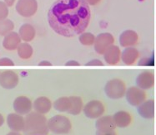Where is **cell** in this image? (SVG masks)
<instances>
[{
  "instance_id": "13",
  "label": "cell",
  "mask_w": 156,
  "mask_h": 135,
  "mask_svg": "<svg viewBox=\"0 0 156 135\" xmlns=\"http://www.w3.org/2000/svg\"><path fill=\"white\" fill-rule=\"evenodd\" d=\"M21 43V38L17 32L12 31L4 37L3 41V47L8 51H14Z\"/></svg>"
},
{
  "instance_id": "1",
  "label": "cell",
  "mask_w": 156,
  "mask_h": 135,
  "mask_svg": "<svg viewBox=\"0 0 156 135\" xmlns=\"http://www.w3.org/2000/svg\"><path fill=\"white\" fill-rule=\"evenodd\" d=\"M91 10L84 0H56L48 12V25L54 32L73 38L86 30Z\"/></svg>"
},
{
  "instance_id": "7",
  "label": "cell",
  "mask_w": 156,
  "mask_h": 135,
  "mask_svg": "<svg viewBox=\"0 0 156 135\" xmlns=\"http://www.w3.org/2000/svg\"><path fill=\"white\" fill-rule=\"evenodd\" d=\"M154 84V75L152 71L146 70L140 73L136 77V85L142 90H149L152 88Z\"/></svg>"
},
{
  "instance_id": "31",
  "label": "cell",
  "mask_w": 156,
  "mask_h": 135,
  "mask_svg": "<svg viewBox=\"0 0 156 135\" xmlns=\"http://www.w3.org/2000/svg\"><path fill=\"white\" fill-rule=\"evenodd\" d=\"M84 1L90 6H96V5L99 4L102 0H84Z\"/></svg>"
},
{
  "instance_id": "18",
  "label": "cell",
  "mask_w": 156,
  "mask_h": 135,
  "mask_svg": "<svg viewBox=\"0 0 156 135\" xmlns=\"http://www.w3.org/2000/svg\"><path fill=\"white\" fill-rule=\"evenodd\" d=\"M51 102L46 97L38 98L34 102V109L41 114L48 113L51 109Z\"/></svg>"
},
{
  "instance_id": "23",
  "label": "cell",
  "mask_w": 156,
  "mask_h": 135,
  "mask_svg": "<svg viewBox=\"0 0 156 135\" xmlns=\"http://www.w3.org/2000/svg\"><path fill=\"white\" fill-rule=\"evenodd\" d=\"M14 28L13 22L9 19H4L0 21V36H7L12 32Z\"/></svg>"
},
{
  "instance_id": "17",
  "label": "cell",
  "mask_w": 156,
  "mask_h": 135,
  "mask_svg": "<svg viewBox=\"0 0 156 135\" xmlns=\"http://www.w3.org/2000/svg\"><path fill=\"white\" fill-rule=\"evenodd\" d=\"M13 106L16 112L23 114H27L30 111L32 108V104L28 98L21 96L15 100Z\"/></svg>"
},
{
  "instance_id": "16",
  "label": "cell",
  "mask_w": 156,
  "mask_h": 135,
  "mask_svg": "<svg viewBox=\"0 0 156 135\" xmlns=\"http://www.w3.org/2000/svg\"><path fill=\"white\" fill-rule=\"evenodd\" d=\"M113 120L115 126L119 128H125L130 124L132 122V117L130 114L126 111H119L113 117Z\"/></svg>"
},
{
  "instance_id": "29",
  "label": "cell",
  "mask_w": 156,
  "mask_h": 135,
  "mask_svg": "<svg viewBox=\"0 0 156 135\" xmlns=\"http://www.w3.org/2000/svg\"><path fill=\"white\" fill-rule=\"evenodd\" d=\"M87 66H103L104 63L99 60V59H93L89 61V62L86 63Z\"/></svg>"
},
{
  "instance_id": "14",
  "label": "cell",
  "mask_w": 156,
  "mask_h": 135,
  "mask_svg": "<svg viewBox=\"0 0 156 135\" xmlns=\"http://www.w3.org/2000/svg\"><path fill=\"white\" fill-rule=\"evenodd\" d=\"M19 34L21 38V40L23 41H31L34 39L36 36V30L34 27L29 23H24L19 28Z\"/></svg>"
},
{
  "instance_id": "11",
  "label": "cell",
  "mask_w": 156,
  "mask_h": 135,
  "mask_svg": "<svg viewBox=\"0 0 156 135\" xmlns=\"http://www.w3.org/2000/svg\"><path fill=\"white\" fill-rule=\"evenodd\" d=\"M19 83V77L13 71H5L0 75V85L6 89H13Z\"/></svg>"
},
{
  "instance_id": "9",
  "label": "cell",
  "mask_w": 156,
  "mask_h": 135,
  "mask_svg": "<svg viewBox=\"0 0 156 135\" xmlns=\"http://www.w3.org/2000/svg\"><path fill=\"white\" fill-rule=\"evenodd\" d=\"M138 41H139V35L136 31L130 29L122 31L119 38V45L124 48L134 47L138 43Z\"/></svg>"
},
{
  "instance_id": "10",
  "label": "cell",
  "mask_w": 156,
  "mask_h": 135,
  "mask_svg": "<svg viewBox=\"0 0 156 135\" xmlns=\"http://www.w3.org/2000/svg\"><path fill=\"white\" fill-rule=\"evenodd\" d=\"M105 61L109 66H116L121 61V51L116 45H112L104 54Z\"/></svg>"
},
{
  "instance_id": "12",
  "label": "cell",
  "mask_w": 156,
  "mask_h": 135,
  "mask_svg": "<svg viewBox=\"0 0 156 135\" xmlns=\"http://www.w3.org/2000/svg\"><path fill=\"white\" fill-rule=\"evenodd\" d=\"M140 57L139 51L134 47H126L121 51V61L126 66H132L138 61Z\"/></svg>"
},
{
  "instance_id": "27",
  "label": "cell",
  "mask_w": 156,
  "mask_h": 135,
  "mask_svg": "<svg viewBox=\"0 0 156 135\" xmlns=\"http://www.w3.org/2000/svg\"><path fill=\"white\" fill-rule=\"evenodd\" d=\"M97 135H116L115 129H98Z\"/></svg>"
},
{
  "instance_id": "21",
  "label": "cell",
  "mask_w": 156,
  "mask_h": 135,
  "mask_svg": "<svg viewBox=\"0 0 156 135\" xmlns=\"http://www.w3.org/2000/svg\"><path fill=\"white\" fill-rule=\"evenodd\" d=\"M96 126H97V129H115V124L111 117L105 116L102 117L101 119H99L97 121Z\"/></svg>"
},
{
  "instance_id": "28",
  "label": "cell",
  "mask_w": 156,
  "mask_h": 135,
  "mask_svg": "<svg viewBox=\"0 0 156 135\" xmlns=\"http://www.w3.org/2000/svg\"><path fill=\"white\" fill-rule=\"evenodd\" d=\"M14 63L11 59L8 57H3L0 59V66H13Z\"/></svg>"
},
{
  "instance_id": "3",
  "label": "cell",
  "mask_w": 156,
  "mask_h": 135,
  "mask_svg": "<svg viewBox=\"0 0 156 135\" xmlns=\"http://www.w3.org/2000/svg\"><path fill=\"white\" fill-rule=\"evenodd\" d=\"M115 43V38L109 32H102L95 38L94 48L99 55H104L108 47Z\"/></svg>"
},
{
  "instance_id": "26",
  "label": "cell",
  "mask_w": 156,
  "mask_h": 135,
  "mask_svg": "<svg viewBox=\"0 0 156 135\" xmlns=\"http://www.w3.org/2000/svg\"><path fill=\"white\" fill-rule=\"evenodd\" d=\"M9 15V8L7 4L4 2L0 1V21L7 18Z\"/></svg>"
},
{
  "instance_id": "6",
  "label": "cell",
  "mask_w": 156,
  "mask_h": 135,
  "mask_svg": "<svg viewBox=\"0 0 156 135\" xmlns=\"http://www.w3.org/2000/svg\"><path fill=\"white\" fill-rule=\"evenodd\" d=\"M126 99L129 104L133 106H139L146 100V93L139 87H130L126 91Z\"/></svg>"
},
{
  "instance_id": "8",
  "label": "cell",
  "mask_w": 156,
  "mask_h": 135,
  "mask_svg": "<svg viewBox=\"0 0 156 135\" xmlns=\"http://www.w3.org/2000/svg\"><path fill=\"white\" fill-rule=\"evenodd\" d=\"M83 111L87 117L96 119L104 114L105 106L99 100H92L84 106Z\"/></svg>"
},
{
  "instance_id": "32",
  "label": "cell",
  "mask_w": 156,
  "mask_h": 135,
  "mask_svg": "<svg viewBox=\"0 0 156 135\" xmlns=\"http://www.w3.org/2000/svg\"><path fill=\"white\" fill-rule=\"evenodd\" d=\"M65 66H80V64L77 61H74V60H70L69 61L65 63Z\"/></svg>"
},
{
  "instance_id": "20",
  "label": "cell",
  "mask_w": 156,
  "mask_h": 135,
  "mask_svg": "<svg viewBox=\"0 0 156 135\" xmlns=\"http://www.w3.org/2000/svg\"><path fill=\"white\" fill-rule=\"evenodd\" d=\"M8 123L11 129L14 130H21L23 127V120L22 117L15 114H10L8 118Z\"/></svg>"
},
{
  "instance_id": "36",
  "label": "cell",
  "mask_w": 156,
  "mask_h": 135,
  "mask_svg": "<svg viewBox=\"0 0 156 135\" xmlns=\"http://www.w3.org/2000/svg\"><path fill=\"white\" fill-rule=\"evenodd\" d=\"M9 135H19V133H9Z\"/></svg>"
},
{
  "instance_id": "2",
  "label": "cell",
  "mask_w": 156,
  "mask_h": 135,
  "mask_svg": "<svg viewBox=\"0 0 156 135\" xmlns=\"http://www.w3.org/2000/svg\"><path fill=\"white\" fill-rule=\"evenodd\" d=\"M105 91L108 97L111 99H119L126 93V85L120 79H112L106 83Z\"/></svg>"
},
{
  "instance_id": "35",
  "label": "cell",
  "mask_w": 156,
  "mask_h": 135,
  "mask_svg": "<svg viewBox=\"0 0 156 135\" xmlns=\"http://www.w3.org/2000/svg\"><path fill=\"white\" fill-rule=\"evenodd\" d=\"M3 118L2 117V115L0 114V126L3 124Z\"/></svg>"
},
{
  "instance_id": "15",
  "label": "cell",
  "mask_w": 156,
  "mask_h": 135,
  "mask_svg": "<svg viewBox=\"0 0 156 135\" xmlns=\"http://www.w3.org/2000/svg\"><path fill=\"white\" fill-rule=\"evenodd\" d=\"M138 112L141 117L144 119H151L154 115V100L144 101L138 106Z\"/></svg>"
},
{
  "instance_id": "22",
  "label": "cell",
  "mask_w": 156,
  "mask_h": 135,
  "mask_svg": "<svg viewBox=\"0 0 156 135\" xmlns=\"http://www.w3.org/2000/svg\"><path fill=\"white\" fill-rule=\"evenodd\" d=\"M71 107L70 98L63 97L58 99L54 103V108L58 111H69Z\"/></svg>"
},
{
  "instance_id": "30",
  "label": "cell",
  "mask_w": 156,
  "mask_h": 135,
  "mask_svg": "<svg viewBox=\"0 0 156 135\" xmlns=\"http://www.w3.org/2000/svg\"><path fill=\"white\" fill-rule=\"evenodd\" d=\"M140 66H153L154 59L151 60V58H143L139 62Z\"/></svg>"
},
{
  "instance_id": "33",
  "label": "cell",
  "mask_w": 156,
  "mask_h": 135,
  "mask_svg": "<svg viewBox=\"0 0 156 135\" xmlns=\"http://www.w3.org/2000/svg\"><path fill=\"white\" fill-rule=\"evenodd\" d=\"M38 66H51L52 64L48 61H42L39 62L38 64Z\"/></svg>"
},
{
  "instance_id": "19",
  "label": "cell",
  "mask_w": 156,
  "mask_h": 135,
  "mask_svg": "<svg viewBox=\"0 0 156 135\" xmlns=\"http://www.w3.org/2000/svg\"><path fill=\"white\" fill-rule=\"evenodd\" d=\"M18 55L23 60H29L33 56L34 50L32 46L29 44L28 42H23L20 43L18 47Z\"/></svg>"
},
{
  "instance_id": "24",
  "label": "cell",
  "mask_w": 156,
  "mask_h": 135,
  "mask_svg": "<svg viewBox=\"0 0 156 135\" xmlns=\"http://www.w3.org/2000/svg\"><path fill=\"white\" fill-rule=\"evenodd\" d=\"M95 38L96 37L93 33L88 32V31H84L82 34L80 35L79 40H80V43L82 45L89 47V46H92V45L94 44Z\"/></svg>"
},
{
  "instance_id": "5",
  "label": "cell",
  "mask_w": 156,
  "mask_h": 135,
  "mask_svg": "<svg viewBox=\"0 0 156 135\" xmlns=\"http://www.w3.org/2000/svg\"><path fill=\"white\" fill-rule=\"evenodd\" d=\"M16 11L23 18H31L38 11V2L37 0H19Z\"/></svg>"
},
{
  "instance_id": "25",
  "label": "cell",
  "mask_w": 156,
  "mask_h": 135,
  "mask_svg": "<svg viewBox=\"0 0 156 135\" xmlns=\"http://www.w3.org/2000/svg\"><path fill=\"white\" fill-rule=\"evenodd\" d=\"M71 107H70L69 112L73 114H78L80 113L83 107L82 100L80 97H71Z\"/></svg>"
},
{
  "instance_id": "34",
  "label": "cell",
  "mask_w": 156,
  "mask_h": 135,
  "mask_svg": "<svg viewBox=\"0 0 156 135\" xmlns=\"http://www.w3.org/2000/svg\"><path fill=\"white\" fill-rule=\"evenodd\" d=\"M16 2V0H4V3H6L8 7H12Z\"/></svg>"
},
{
  "instance_id": "4",
  "label": "cell",
  "mask_w": 156,
  "mask_h": 135,
  "mask_svg": "<svg viewBox=\"0 0 156 135\" xmlns=\"http://www.w3.org/2000/svg\"><path fill=\"white\" fill-rule=\"evenodd\" d=\"M48 128L56 133H66L71 129V123L66 117L57 115L48 120Z\"/></svg>"
}]
</instances>
